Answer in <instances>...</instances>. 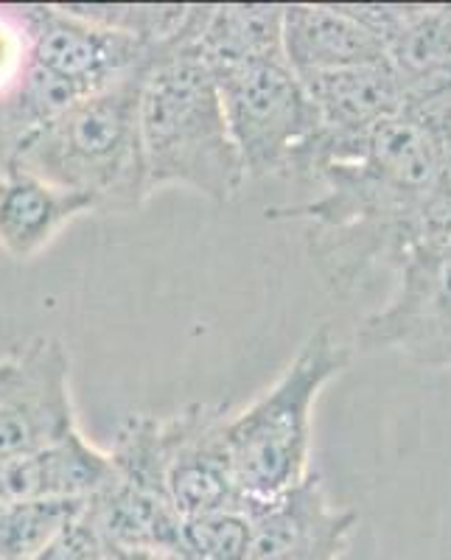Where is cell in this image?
<instances>
[{"label":"cell","mask_w":451,"mask_h":560,"mask_svg":"<svg viewBox=\"0 0 451 560\" xmlns=\"http://www.w3.org/2000/svg\"><path fill=\"white\" fill-rule=\"evenodd\" d=\"M284 57L298 77L388 62L384 39L348 7H284Z\"/></svg>","instance_id":"11"},{"label":"cell","mask_w":451,"mask_h":560,"mask_svg":"<svg viewBox=\"0 0 451 560\" xmlns=\"http://www.w3.org/2000/svg\"><path fill=\"white\" fill-rule=\"evenodd\" d=\"M18 12L26 26L34 68L73 90L79 98L147 65L163 45H149L129 34L90 23L70 12L65 3H34L18 7Z\"/></svg>","instance_id":"7"},{"label":"cell","mask_w":451,"mask_h":560,"mask_svg":"<svg viewBox=\"0 0 451 560\" xmlns=\"http://www.w3.org/2000/svg\"><path fill=\"white\" fill-rule=\"evenodd\" d=\"M255 527L244 508H224L180 524V560H253Z\"/></svg>","instance_id":"17"},{"label":"cell","mask_w":451,"mask_h":560,"mask_svg":"<svg viewBox=\"0 0 451 560\" xmlns=\"http://www.w3.org/2000/svg\"><path fill=\"white\" fill-rule=\"evenodd\" d=\"M312 183L323 197L273 208L267 219L305 222L312 264L334 294L359 289L379 267L395 269L424 238L451 233L443 149L407 109L325 163Z\"/></svg>","instance_id":"1"},{"label":"cell","mask_w":451,"mask_h":560,"mask_svg":"<svg viewBox=\"0 0 451 560\" xmlns=\"http://www.w3.org/2000/svg\"><path fill=\"white\" fill-rule=\"evenodd\" d=\"M82 213H93L84 197L54 188L18 163L0 168V249L18 261L43 253Z\"/></svg>","instance_id":"13"},{"label":"cell","mask_w":451,"mask_h":560,"mask_svg":"<svg viewBox=\"0 0 451 560\" xmlns=\"http://www.w3.org/2000/svg\"><path fill=\"white\" fill-rule=\"evenodd\" d=\"M79 18L149 45L177 37L188 20V7H132V3H65Z\"/></svg>","instance_id":"18"},{"label":"cell","mask_w":451,"mask_h":560,"mask_svg":"<svg viewBox=\"0 0 451 560\" xmlns=\"http://www.w3.org/2000/svg\"><path fill=\"white\" fill-rule=\"evenodd\" d=\"M88 510L99 533L115 549L180 552V513L160 490L138 488L109 474L107 485L88 499ZM180 558V555H177Z\"/></svg>","instance_id":"14"},{"label":"cell","mask_w":451,"mask_h":560,"mask_svg":"<svg viewBox=\"0 0 451 560\" xmlns=\"http://www.w3.org/2000/svg\"><path fill=\"white\" fill-rule=\"evenodd\" d=\"M244 510L255 527L253 560H339L359 524L354 510L331 508L314 471L287 493Z\"/></svg>","instance_id":"10"},{"label":"cell","mask_w":451,"mask_h":560,"mask_svg":"<svg viewBox=\"0 0 451 560\" xmlns=\"http://www.w3.org/2000/svg\"><path fill=\"white\" fill-rule=\"evenodd\" d=\"M28 34L18 7L0 9V104L18 98L28 73Z\"/></svg>","instance_id":"19"},{"label":"cell","mask_w":451,"mask_h":560,"mask_svg":"<svg viewBox=\"0 0 451 560\" xmlns=\"http://www.w3.org/2000/svg\"><path fill=\"white\" fill-rule=\"evenodd\" d=\"M205 7H188L183 32L160 45L140 93V143L149 194L183 185L210 202L242 191V158L230 138L219 84L197 48Z\"/></svg>","instance_id":"2"},{"label":"cell","mask_w":451,"mask_h":560,"mask_svg":"<svg viewBox=\"0 0 451 560\" xmlns=\"http://www.w3.org/2000/svg\"><path fill=\"white\" fill-rule=\"evenodd\" d=\"M154 57L34 129L12 163L84 197L93 213L138 210L152 197L140 143V93Z\"/></svg>","instance_id":"3"},{"label":"cell","mask_w":451,"mask_h":560,"mask_svg":"<svg viewBox=\"0 0 451 560\" xmlns=\"http://www.w3.org/2000/svg\"><path fill=\"white\" fill-rule=\"evenodd\" d=\"M88 499H7L0 502V560H32L77 518Z\"/></svg>","instance_id":"16"},{"label":"cell","mask_w":451,"mask_h":560,"mask_svg":"<svg viewBox=\"0 0 451 560\" xmlns=\"http://www.w3.org/2000/svg\"><path fill=\"white\" fill-rule=\"evenodd\" d=\"M197 48L210 70L284 54V7L228 3L208 7L197 32Z\"/></svg>","instance_id":"15"},{"label":"cell","mask_w":451,"mask_h":560,"mask_svg":"<svg viewBox=\"0 0 451 560\" xmlns=\"http://www.w3.org/2000/svg\"><path fill=\"white\" fill-rule=\"evenodd\" d=\"M70 362L57 339L39 337L0 359V463L77 432Z\"/></svg>","instance_id":"8"},{"label":"cell","mask_w":451,"mask_h":560,"mask_svg":"<svg viewBox=\"0 0 451 560\" xmlns=\"http://www.w3.org/2000/svg\"><path fill=\"white\" fill-rule=\"evenodd\" d=\"M247 179L300 177L320 132L317 109L287 57L210 70Z\"/></svg>","instance_id":"5"},{"label":"cell","mask_w":451,"mask_h":560,"mask_svg":"<svg viewBox=\"0 0 451 560\" xmlns=\"http://www.w3.org/2000/svg\"><path fill=\"white\" fill-rule=\"evenodd\" d=\"M109 457L82 432L39 452L0 463V502L7 499H90L107 485Z\"/></svg>","instance_id":"12"},{"label":"cell","mask_w":451,"mask_h":560,"mask_svg":"<svg viewBox=\"0 0 451 560\" xmlns=\"http://www.w3.org/2000/svg\"><path fill=\"white\" fill-rule=\"evenodd\" d=\"M230 404H192L163 418L165 493L180 518L244 508L228 448Z\"/></svg>","instance_id":"9"},{"label":"cell","mask_w":451,"mask_h":560,"mask_svg":"<svg viewBox=\"0 0 451 560\" xmlns=\"http://www.w3.org/2000/svg\"><path fill=\"white\" fill-rule=\"evenodd\" d=\"M107 541L99 533L96 522L90 516L88 504L77 518H70L51 541L45 544L32 560H104Z\"/></svg>","instance_id":"20"},{"label":"cell","mask_w":451,"mask_h":560,"mask_svg":"<svg viewBox=\"0 0 451 560\" xmlns=\"http://www.w3.org/2000/svg\"><path fill=\"white\" fill-rule=\"evenodd\" d=\"M350 348L317 325L292 362L242 412L228 420V448L244 504L267 502L312 474L314 404L348 368Z\"/></svg>","instance_id":"4"},{"label":"cell","mask_w":451,"mask_h":560,"mask_svg":"<svg viewBox=\"0 0 451 560\" xmlns=\"http://www.w3.org/2000/svg\"><path fill=\"white\" fill-rule=\"evenodd\" d=\"M395 272L393 298L359 323L356 348L398 350L424 368H451V233L415 244Z\"/></svg>","instance_id":"6"},{"label":"cell","mask_w":451,"mask_h":560,"mask_svg":"<svg viewBox=\"0 0 451 560\" xmlns=\"http://www.w3.org/2000/svg\"><path fill=\"white\" fill-rule=\"evenodd\" d=\"M104 560H180V558L177 555H169V552H147V549L107 547V558Z\"/></svg>","instance_id":"21"}]
</instances>
